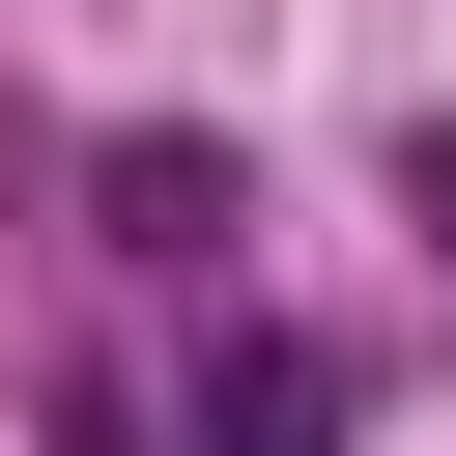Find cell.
I'll return each instance as SVG.
<instances>
[{
  "label": "cell",
  "instance_id": "6da1fadb",
  "mask_svg": "<svg viewBox=\"0 0 456 456\" xmlns=\"http://www.w3.org/2000/svg\"><path fill=\"white\" fill-rule=\"evenodd\" d=\"M314 428H342L314 342H228V370H200V456H314Z\"/></svg>",
  "mask_w": 456,
  "mask_h": 456
},
{
  "label": "cell",
  "instance_id": "7a4b0ae2",
  "mask_svg": "<svg viewBox=\"0 0 456 456\" xmlns=\"http://www.w3.org/2000/svg\"><path fill=\"white\" fill-rule=\"evenodd\" d=\"M114 256H228V142H114Z\"/></svg>",
  "mask_w": 456,
  "mask_h": 456
}]
</instances>
